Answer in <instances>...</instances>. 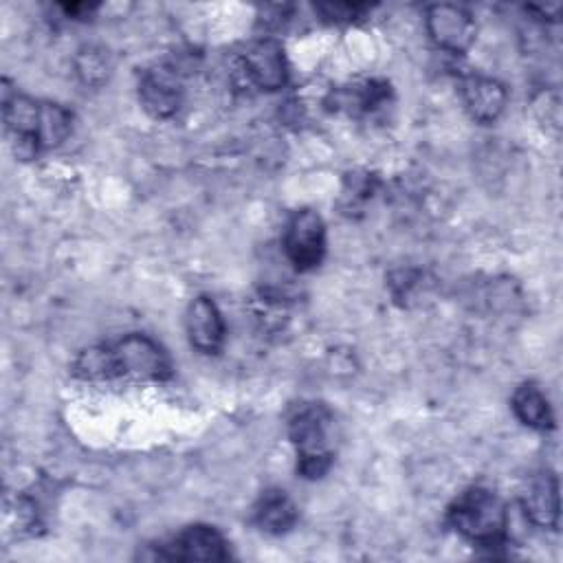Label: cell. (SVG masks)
<instances>
[{"label": "cell", "instance_id": "obj_1", "mask_svg": "<svg viewBox=\"0 0 563 563\" xmlns=\"http://www.w3.org/2000/svg\"><path fill=\"white\" fill-rule=\"evenodd\" d=\"M73 374L90 383H161L172 376V361L154 339L145 334H125L119 341L81 350L73 361Z\"/></svg>", "mask_w": 563, "mask_h": 563}, {"label": "cell", "instance_id": "obj_2", "mask_svg": "<svg viewBox=\"0 0 563 563\" xmlns=\"http://www.w3.org/2000/svg\"><path fill=\"white\" fill-rule=\"evenodd\" d=\"M2 119L9 145L20 161H31L42 150L57 147L73 130V114L64 106L20 92L4 95Z\"/></svg>", "mask_w": 563, "mask_h": 563}, {"label": "cell", "instance_id": "obj_3", "mask_svg": "<svg viewBox=\"0 0 563 563\" xmlns=\"http://www.w3.org/2000/svg\"><path fill=\"white\" fill-rule=\"evenodd\" d=\"M288 435L297 449V471L317 479L334 460V416L323 402H301L288 418Z\"/></svg>", "mask_w": 563, "mask_h": 563}, {"label": "cell", "instance_id": "obj_4", "mask_svg": "<svg viewBox=\"0 0 563 563\" xmlns=\"http://www.w3.org/2000/svg\"><path fill=\"white\" fill-rule=\"evenodd\" d=\"M455 532L477 545H501L508 528V512L501 499L488 488L473 486L460 493L446 510Z\"/></svg>", "mask_w": 563, "mask_h": 563}, {"label": "cell", "instance_id": "obj_5", "mask_svg": "<svg viewBox=\"0 0 563 563\" xmlns=\"http://www.w3.org/2000/svg\"><path fill=\"white\" fill-rule=\"evenodd\" d=\"M284 253L297 271H310L325 255V222L312 209H299L284 229Z\"/></svg>", "mask_w": 563, "mask_h": 563}, {"label": "cell", "instance_id": "obj_6", "mask_svg": "<svg viewBox=\"0 0 563 563\" xmlns=\"http://www.w3.org/2000/svg\"><path fill=\"white\" fill-rule=\"evenodd\" d=\"M424 26L438 48L455 55L468 51L477 35V24L471 11L451 2L431 4L424 13Z\"/></svg>", "mask_w": 563, "mask_h": 563}, {"label": "cell", "instance_id": "obj_7", "mask_svg": "<svg viewBox=\"0 0 563 563\" xmlns=\"http://www.w3.org/2000/svg\"><path fill=\"white\" fill-rule=\"evenodd\" d=\"M227 539L211 526H189L178 532L172 541L154 545L152 559L165 561H227L229 548Z\"/></svg>", "mask_w": 563, "mask_h": 563}, {"label": "cell", "instance_id": "obj_8", "mask_svg": "<svg viewBox=\"0 0 563 563\" xmlns=\"http://www.w3.org/2000/svg\"><path fill=\"white\" fill-rule=\"evenodd\" d=\"M240 70L246 81L260 90H279L288 81V62L284 46L273 37L251 42L240 55Z\"/></svg>", "mask_w": 563, "mask_h": 563}, {"label": "cell", "instance_id": "obj_9", "mask_svg": "<svg viewBox=\"0 0 563 563\" xmlns=\"http://www.w3.org/2000/svg\"><path fill=\"white\" fill-rule=\"evenodd\" d=\"M139 101L154 119H169L183 103V84L172 66H154L143 70L139 79Z\"/></svg>", "mask_w": 563, "mask_h": 563}, {"label": "cell", "instance_id": "obj_10", "mask_svg": "<svg viewBox=\"0 0 563 563\" xmlns=\"http://www.w3.org/2000/svg\"><path fill=\"white\" fill-rule=\"evenodd\" d=\"M189 343L202 354H218L224 343V319L213 299L200 295L191 299L185 317Z\"/></svg>", "mask_w": 563, "mask_h": 563}, {"label": "cell", "instance_id": "obj_11", "mask_svg": "<svg viewBox=\"0 0 563 563\" xmlns=\"http://www.w3.org/2000/svg\"><path fill=\"white\" fill-rule=\"evenodd\" d=\"M460 97L466 112L477 123H493L504 112L508 101L506 88L497 79L486 75L462 77Z\"/></svg>", "mask_w": 563, "mask_h": 563}, {"label": "cell", "instance_id": "obj_12", "mask_svg": "<svg viewBox=\"0 0 563 563\" xmlns=\"http://www.w3.org/2000/svg\"><path fill=\"white\" fill-rule=\"evenodd\" d=\"M523 517L539 528H556L559 523V479L545 471L528 482L521 497Z\"/></svg>", "mask_w": 563, "mask_h": 563}, {"label": "cell", "instance_id": "obj_13", "mask_svg": "<svg viewBox=\"0 0 563 563\" xmlns=\"http://www.w3.org/2000/svg\"><path fill=\"white\" fill-rule=\"evenodd\" d=\"M295 501L279 488L264 490L253 506V523L268 534H284L297 523Z\"/></svg>", "mask_w": 563, "mask_h": 563}, {"label": "cell", "instance_id": "obj_14", "mask_svg": "<svg viewBox=\"0 0 563 563\" xmlns=\"http://www.w3.org/2000/svg\"><path fill=\"white\" fill-rule=\"evenodd\" d=\"M510 407H512V413L517 416V420L530 429L548 431L554 424V416H552L548 398L532 383H523L515 389V394L510 398Z\"/></svg>", "mask_w": 563, "mask_h": 563}, {"label": "cell", "instance_id": "obj_15", "mask_svg": "<svg viewBox=\"0 0 563 563\" xmlns=\"http://www.w3.org/2000/svg\"><path fill=\"white\" fill-rule=\"evenodd\" d=\"M112 70V59L101 46H84L75 55V73L86 86H101Z\"/></svg>", "mask_w": 563, "mask_h": 563}, {"label": "cell", "instance_id": "obj_16", "mask_svg": "<svg viewBox=\"0 0 563 563\" xmlns=\"http://www.w3.org/2000/svg\"><path fill=\"white\" fill-rule=\"evenodd\" d=\"M325 20L330 22H354L356 18L363 15V11L367 9L365 4H352V2H328V4H319L317 7Z\"/></svg>", "mask_w": 563, "mask_h": 563}]
</instances>
